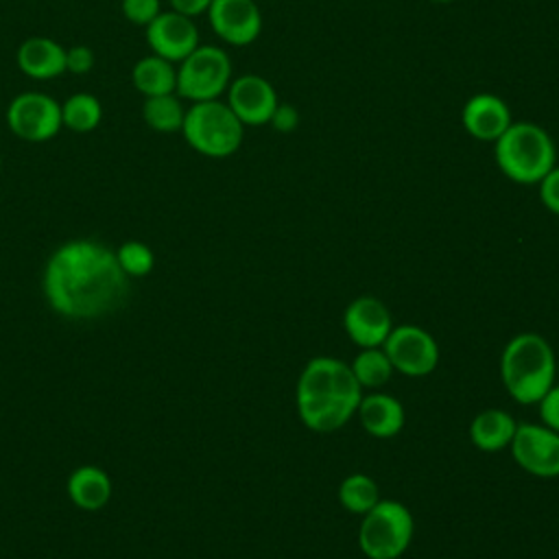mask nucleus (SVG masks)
<instances>
[{"label": "nucleus", "instance_id": "obj_1", "mask_svg": "<svg viewBox=\"0 0 559 559\" xmlns=\"http://www.w3.org/2000/svg\"><path fill=\"white\" fill-rule=\"evenodd\" d=\"M41 288L48 306L68 319L85 321L116 312L129 295V277L116 251L76 238L59 245L44 266Z\"/></svg>", "mask_w": 559, "mask_h": 559}, {"label": "nucleus", "instance_id": "obj_2", "mask_svg": "<svg viewBox=\"0 0 559 559\" xmlns=\"http://www.w3.org/2000/svg\"><path fill=\"white\" fill-rule=\"evenodd\" d=\"M557 358L550 343L535 332L515 334L502 349L500 378L518 404H537L555 384Z\"/></svg>", "mask_w": 559, "mask_h": 559}, {"label": "nucleus", "instance_id": "obj_3", "mask_svg": "<svg viewBox=\"0 0 559 559\" xmlns=\"http://www.w3.org/2000/svg\"><path fill=\"white\" fill-rule=\"evenodd\" d=\"M496 164L515 183L528 186L539 183V179L555 166V142L550 133L528 120L511 122L509 129L496 140Z\"/></svg>", "mask_w": 559, "mask_h": 559}, {"label": "nucleus", "instance_id": "obj_4", "mask_svg": "<svg viewBox=\"0 0 559 559\" xmlns=\"http://www.w3.org/2000/svg\"><path fill=\"white\" fill-rule=\"evenodd\" d=\"M181 133L190 148L205 157L221 159L234 155L240 148L245 124L227 103L214 98L192 103L186 109Z\"/></svg>", "mask_w": 559, "mask_h": 559}, {"label": "nucleus", "instance_id": "obj_5", "mask_svg": "<svg viewBox=\"0 0 559 559\" xmlns=\"http://www.w3.org/2000/svg\"><path fill=\"white\" fill-rule=\"evenodd\" d=\"M415 533V522L406 504L397 500H378L360 520L358 546L369 559L402 557Z\"/></svg>", "mask_w": 559, "mask_h": 559}, {"label": "nucleus", "instance_id": "obj_6", "mask_svg": "<svg viewBox=\"0 0 559 559\" xmlns=\"http://www.w3.org/2000/svg\"><path fill=\"white\" fill-rule=\"evenodd\" d=\"M231 83V59L229 55L212 44H199L177 66V90L179 98L190 103L214 100L227 92Z\"/></svg>", "mask_w": 559, "mask_h": 559}, {"label": "nucleus", "instance_id": "obj_7", "mask_svg": "<svg viewBox=\"0 0 559 559\" xmlns=\"http://www.w3.org/2000/svg\"><path fill=\"white\" fill-rule=\"evenodd\" d=\"M362 386L349 365L332 356H314L306 362L297 380V402L301 400H341L360 404Z\"/></svg>", "mask_w": 559, "mask_h": 559}, {"label": "nucleus", "instance_id": "obj_8", "mask_svg": "<svg viewBox=\"0 0 559 559\" xmlns=\"http://www.w3.org/2000/svg\"><path fill=\"white\" fill-rule=\"evenodd\" d=\"M7 127L24 142H48L63 127L61 103L46 92H22L7 107Z\"/></svg>", "mask_w": 559, "mask_h": 559}, {"label": "nucleus", "instance_id": "obj_9", "mask_svg": "<svg viewBox=\"0 0 559 559\" xmlns=\"http://www.w3.org/2000/svg\"><path fill=\"white\" fill-rule=\"evenodd\" d=\"M382 349L391 360L393 371L411 378L432 373L439 362V345L435 336L415 323L393 325Z\"/></svg>", "mask_w": 559, "mask_h": 559}, {"label": "nucleus", "instance_id": "obj_10", "mask_svg": "<svg viewBox=\"0 0 559 559\" xmlns=\"http://www.w3.org/2000/svg\"><path fill=\"white\" fill-rule=\"evenodd\" d=\"M513 461L539 478L559 476V432L544 424H518L509 443Z\"/></svg>", "mask_w": 559, "mask_h": 559}, {"label": "nucleus", "instance_id": "obj_11", "mask_svg": "<svg viewBox=\"0 0 559 559\" xmlns=\"http://www.w3.org/2000/svg\"><path fill=\"white\" fill-rule=\"evenodd\" d=\"M207 20L212 31L231 46H247L262 31V13L255 0H212Z\"/></svg>", "mask_w": 559, "mask_h": 559}, {"label": "nucleus", "instance_id": "obj_12", "mask_svg": "<svg viewBox=\"0 0 559 559\" xmlns=\"http://www.w3.org/2000/svg\"><path fill=\"white\" fill-rule=\"evenodd\" d=\"M277 103L275 87L260 74H240L227 87V105L245 127L266 124Z\"/></svg>", "mask_w": 559, "mask_h": 559}, {"label": "nucleus", "instance_id": "obj_13", "mask_svg": "<svg viewBox=\"0 0 559 559\" xmlns=\"http://www.w3.org/2000/svg\"><path fill=\"white\" fill-rule=\"evenodd\" d=\"M146 44L153 55L179 63L199 46V28L192 17L177 11H162L146 26Z\"/></svg>", "mask_w": 559, "mask_h": 559}, {"label": "nucleus", "instance_id": "obj_14", "mask_svg": "<svg viewBox=\"0 0 559 559\" xmlns=\"http://www.w3.org/2000/svg\"><path fill=\"white\" fill-rule=\"evenodd\" d=\"M343 328L352 343L362 347H382L393 330V317L384 301L371 295L356 297L343 312Z\"/></svg>", "mask_w": 559, "mask_h": 559}, {"label": "nucleus", "instance_id": "obj_15", "mask_svg": "<svg viewBox=\"0 0 559 559\" xmlns=\"http://www.w3.org/2000/svg\"><path fill=\"white\" fill-rule=\"evenodd\" d=\"M465 131L483 142H496L513 122L509 105L496 94H474L461 111Z\"/></svg>", "mask_w": 559, "mask_h": 559}, {"label": "nucleus", "instance_id": "obj_16", "mask_svg": "<svg viewBox=\"0 0 559 559\" xmlns=\"http://www.w3.org/2000/svg\"><path fill=\"white\" fill-rule=\"evenodd\" d=\"M17 68L33 81H50L66 72V48L46 35L26 37L15 52Z\"/></svg>", "mask_w": 559, "mask_h": 559}, {"label": "nucleus", "instance_id": "obj_17", "mask_svg": "<svg viewBox=\"0 0 559 559\" xmlns=\"http://www.w3.org/2000/svg\"><path fill=\"white\" fill-rule=\"evenodd\" d=\"M356 413L365 432L376 439L395 437L406 421L402 402L389 393H362Z\"/></svg>", "mask_w": 559, "mask_h": 559}, {"label": "nucleus", "instance_id": "obj_18", "mask_svg": "<svg viewBox=\"0 0 559 559\" xmlns=\"http://www.w3.org/2000/svg\"><path fill=\"white\" fill-rule=\"evenodd\" d=\"M66 491L74 507L83 511H98L111 498V478L98 465H81L68 476Z\"/></svg>", "mask_w": 559, "mask_h": 559}, {"label": "nucleus", "instance_id": "obj_19", "mask_svg": "<svg viewBox=\"0 0 559 559\" xmlns=\"http://www.w3.org/2000/svg\"><path fill=\"white\" fill-rule=\"evenodd\" d=\"M518 421L502 408H485L469 424V439L480 452H500L509 448Z\"/></svg>", "mask_w": 559, "mask_h": 559}, {"label": "nucleus", "instance_id": "obj_20", "mask_svg": "<svg viewBox=\"0 0 559 559\" xmlns=\"http://www.w3.org/2000/svg\"><path fill=\"white\" fill-rule=\"evenodd\" d=\"M131 83L144 98L173 94L177 90V68L173 61L151 52L133 63Z\"/></svg>", "mask_w": 559, "mask_h": 559}, {"label": "nucleus", "instance_id": "obj_21", "mask_svg": "<svg viewBox=\"0 0 559 559\" xmlns=\"http://www.w3.org/2000/svg\"><path fill=\"white\" fill-rule=\"evenodd\" d=\"M103 120V105L90 92H76L61 103V122L74 133H90Z\"/></svg>", "mask_w": 559, "mask_h": 559}, {"label": "nucleus", "instance_id": "obj_22", "mask_svg": "<svg viewBox=\"0 0 559 559\" xmlns=\"http://www.w3.org/2000/svg\"><path fill=\"white\" fill-rule=\"evenodd\" d=\"M183 116H186V109L181 105V98L175 92L144 98L142 118H144L146 127L157 133L181 131Z\"/></svg>", "mask_w": 559, "mask_h": 559}, {"label": "nucleus", "instance_id": "obj_23", "mask_svg": "<svg viewBox=\"0 0 559 559\" xmlns=\"http://www.w3.org/2000/svg\"><path fill=\"white\" fill-rule=\"evenodd\" d=\"M380 500L378 483L369 474H349L338 485V502L356 515H365Z\"/></svg>", "mask_w": 559, "mask_h": 559}, {"label": "nucleus", "instance_id": "obj_24", "mask_svg": "<svg viewBox=\"0 0 559 559\" xmlns=\"http://www.w3.org/2000/svg\"><path fill=\"white\" fill-rule=\"evenodd\" d=\"M349 367L362 389H378L393 376V365L382 347H362Z\"/></svg>", "mask_w": 559, "mask_h": 559}, {"label": "nucleus", "instance_id": "obj_25", "mask_svg": "<svg viewBox=\"0 0 559 559\" xmlns=\"http://www.w3.org/2000/svg\"><path fill=\"white\" fill-rule=\"evenodd\" d=\"M116 260L120 269L127 273V277H144L155 266V253L146 242L140 240H127L116 249Z\"/></svg>", "mask_w": 559, "mask_h": 559}, {"label": "nucleus", "instance_id": "obj_26", "mask_svg": "<svg viewBox=\"0 0 559 559\" xmlns=\"http://www.w3.org/2000/svg\"><path fill=\"white\" fill-rule=\"evenodd\" d=\"M120 9L131 24L144 26V28L162 13L159 0H122Z\"/></svg>", "mask_w": 559, "mask_h": 559}, {"label": "nucleus", "instance_id": "obj_27", "mask_svg": "<svg viewBox=\"0 0 559 559\" xmlns=\"http://www.w3.org/2000/svg\"><path fill=\"white\" fill-rule=\"evenodd\" d=\"M94 63H96V57H94V50L90 46L76 44V46L66 48V72L87 74V72H92Z\"/></svg>", "mask_w": 559, "mask_h": 559}, {"label": "nucleus", "instance_id": "obj_28", "mask_svg": "<svg viewBox=\"0 0 559 559\" xmlns=\"http://www.w3.org/2000/svg\"><path fill=\"white\" fill-rule=\"evenodd\" d=\"M539 201L548 212L559 216V166H552L539 179Z\"/></svg>", "mask_w": 559, "mask_h": 559}, {"label": "nucleus", "instance_id": "obj_29", "mask_svg": "<svg viewBox=\"0 0 559 559\" xmlns=\"http://www.w3.org/2000/svg\"><path fill=\"white\" fill-rule=\"evenodd\" d=\"M537 404H539L542 424L559 432V384H552Z\"/></svg>", "mask_w": 559, "mask_h": 559}, {"label": "nucleus", "instance_id": "obj_30", "mask_svg": "<svg viewBox=\"0 0 559 559\" xmlns=\"http://www.w3.org/2000/svg\"><path fill=\"white\" fill-rule=\"evenodd\" d=\"M269 122L273 124L275 131H280V133H290V131H295V129L299 127V111H297L295 105L277 103V107H275V111H273V116H271Z\"/></svg>", "mask_w": 559, "mask_h": 559}, {"label": "nucleus", "instance_id": "obj_31", "mask_svg": "<svg viewBox=\"0 0 559 559\" xmlns=\"http://www.w3.org/2000/svg\"><path fill=\"white\" fill-rule=\"evenodd\" d=\"M170 2V11H177L186 17H197L201 13H207L212 0H168Z\"/></svg>", "mask_w": 559, "mask_h": 559}, {"label": "nucleus", "instance_id": "obj_32", "mask_svg": "<svg viewBox=\"0 0 559 559\" xmlns=\"http://www.w3.org/2000/svg\"><path fill=\"white\" fill-rule=\"evenodd\" d=\"M430 2H437V4H445V2H452V0H430Z\"/></svg>", "mask_w": 559, "mask_h": 559}, {"label": "nucleus", "instance_id": "obj_33", "mask_svg": "<svg viewBox=\"0 0 559 559\" xmlns=\"http://www.w3.org/2000/svg\"><path fill=\"white\" fill-rule=\"evenodd\" d=\"M0 173H2V155H0Z\"/></svg>", "mask_w": 559, "mask_h": 559}]
</instances>
